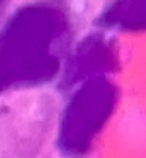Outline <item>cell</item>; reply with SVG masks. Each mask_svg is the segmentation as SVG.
<instances>
[{
	"label": "cell",
	"instance_id": "2",
	"mask_svg": "<svg viewBox=\"0 0 146 158\" xmlns=\"http://www.w3.org/2000/svg\"><path fill=\"white\" fill-rule=\"evenodd\" d=\"M116 89L105 78H88L68 102L58 133V149L64 156L83 158L112 116Z\"/></svg>",
	"mask_w": 146,
	"mask_h": 158
},
{
	"label": "cell",
	"instance_id": "5",
	"mask_svg": "<svg viewBox=\"0 0 146 158\" xmlns=\"http://www.w3.org/2000/svg\"><path fill=\"white\" fill-rule=\"evenodd\" d=\"M5 2H7V0H0V11H2V8L5 6Z\"/></svg>",
	"mask_w": 146,
	"mask_h": 158
},
{
	"label": "cell",
	"instance_id": "3",
	"mask_svg": "<svg viewBox=\"0 0 146 158\" xmlns=\"http://www.w3.org/2000/svg\"><path fill=\"white\" fill-rule=\"evenodd\" d=\"M115 66V52L112 46L99 36L88 38L83 46H80L76 53L71 56L69 64L64 72V86H71L85 77L91 78V75L97 74L101 69Z\"/></svg>",
	"mask_w": 146,
	"mask_h": 158
},
{
	"label": "cell",
	"instance_id": "1",
	"mask_svg": "<svg viewBox=\"0 0 146 158\" xmlns=\"http://www.w3.org/2000/svg\"><path fill=\"white\" fill-rule=\"evenodd\" d=\"M68 35V17L55 6L32 5L17 11L0 31V94L51 80Z\"/></svg>",
	"mask_w": 146,
	"mask_h": 158
},
{
	"label": "cell",
	"instance_id": "4",
	"mask_svg": "<svg viewBox=\"0 0 146 158\" xmlns=\"http://www.w3.org/2000/svg\"><path fill=\"white\" fill-rule=\"evenodd\" d=\"M101 24L108 28L140 31L146 28V0H115L102 13Z\"/></svg>",
	"mask_w": 146,
	"mask_h": 158
}]
</instances>
